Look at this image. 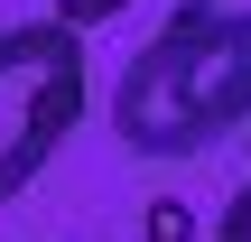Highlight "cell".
<instances>
[{"label": "cell", "mask_w": 251, "mask_h": 242, "mask_svg": "<svg viewBox=\"0 0 251 242\" xmlns=\"http://www.w3.org/2000/svg\"><path fill=\"white\" fill-rule=\"evenodd\" d=\"M121 9H130V0H56V28H75V37H84V28L121 19Z\"/></svg>", "instance_id": "cell-4"}, {"label": "cell", "mask_w": 251, "mask_h": 242, "mask_svg": "<svg viewBox=\"0 0 251 242\" xmlns=\"http://www.w3.org/2000/svg\"><path fill=\"white\" fill-rule=\"evenodd\" d=\"M84 37L56 28V19H28V28H0V205L28 196V177L65 149V131L84 121Z\"/></svg>", "instance_id": "cell-2"}, {"label": "cell", "mask_w": 251, "mask_h": 242, "mask_svg": "<svg viewBox=\"0 0 251 242\" xmlns=\"http://www.w3.org/2000/svg\"><path fill=\"white\" fill-rule=\"evenodd\" d=\"M251 121V28L168 19L112 84V131L130 159H196Z\"/></svg>", "instance_id": "cell-1"}, {"label": "cell", "mask_w": 251, "mask_h": 242, "mask_svg": "<svg viewBox=\"0 0 251 242\" xmlns=\"http://www.w3.org/2000/svg\"><path fill=\"white\" fill-rule=\"evenodd\" d=\"M177 19H196V28H251V0H177Z\"/></svg>", "instance_id": "cell-3"}, {"label": "cell", "mask_w": 251, "mask_h": 242, "mask_svg": "<svg viewBox=\"0 0 251 242\" xmlns=\"http://www.w3.org/2000/svg\"><path fill=\"white\" fill-rule=\"evenodd\" d=\"M149 242H196V215H186L177 196H158V205H149Z\"/></svg>", "instance_id": "cell-5"}, {"label": "cell", "mask_w": 251, "mask_h": 242, "mask_svg": "<svg viewBox=\"0 0 251 242\" xmlns=\"http://www.w3.org/2000/svg\"><path fill=\"white\" fill-rule=\"evenodd\" d=\"M214 242H251V187L224 205V224H214Z\"/></svg>", "instance_id": "cell-6"}]
</instances>
